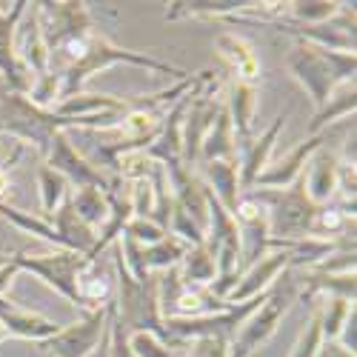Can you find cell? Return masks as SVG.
<instances>
[{
    "label": "cell",
    "mask_w": 357,
    "mask_h": 357,
    "mask_svg": "<svg viewBox=\"0 0 357 357\" xmlns=\"http://www.w3.org/2000/svg\"><path fill=\"white\" fill-rule=\"evenodd\" d=\"M114 63H132V66H140V69H149V72L172 75L177 80L192 75V72H183L177 66H169L163 61H155V57H149V54L117 46L103 32L92 29V32H86L83 38H77L66 49L49 54V75H54L57 80H61V103L80 95V89L89 77H92L95 72H100V69L114 66Z\"/></svg>",
    "instance_id": "obj_1"
},
{
    "label": "cell",
    "mask_w": 357,
    "mask_h": 357,
    "mask_svg": "<svg viewBox=\"0 0 357 357\" xmlns=\"http://www.w3.org/2000/svg\"><path fill=\"white\" fill-rule=\"evenodd\" d=\"M114 286H117V297H114V323L121 326L126 335H155L160 343L174 346L163 329V312H160V297H158V280L160 272H152L146 280H135L126 269V263L121 257V246L114 243ZM174 349H186V346H174Z\"/></svg>",
    "instance_id": "obj_2"
},
{
    "label": "cell",
    "mask_w": 357,
    "mask_h": 357,
    "mask_svg": "<svg viewBox=\"0 0 357 357\" xmlns=\"http://www.w3.org/2000/svg\"><path fill=\"white\" fill-rule=\"evenodd\" d=\"M286 66L294 75V80L306 89L312 103L320 109L332 98V92H337L343 83L354 80L357 57L349 52H329V49H320L314 43L297 40Z\"/></svg>",
    "instance_id": "obj_3"
},
{
    "label": "cell",
    "mask_w": 357,
    "mask_h": 357,
    "mask_svg": "<svg viewBox=\"0 0 357 357\" xmlns=\"http://www.w3.org/2000/svg\"><path fill=\"white\" fill-rule=\"evenodd\" d=\"M301 301V272L283 269L278 280L266 289L263 303L241 323V329L229 340V357H252L266 340H269L289 309Z\"/></svg>",
    "instance_id": "obj_4"
},
{
    "label": "cell",
    "mask_w": 357,
    "mask_h": 357,
    "mask_svg": "<svg viewBox=\"0 0 357 357\" xmlns=\"http://www.w3.org/2000/svg\"><path fill=\"white\" fill-rule=\"evenodd\" d=\"M243 197L266 212V220H269V234L275 241H303L312 231L314 215L320 206H314L306 195V181H303V172L301 177L286 186V189H249L243 192Z\"/></svg>",
    "instance_id": "obj_5"
},
{
    "label": "cell",
    "mask_w": 357,
    "mask_h": 357,
    "mask_svg": "<svg viewBox=\"0 0 357 357\" xmlns=\"http://www.w3.org/2000/svg\"><path fill=\"white\" fill-rule=\"evenodd\" d=\"M12 260L20 272H32L61 297H66L72 306L86 309L83 297H80V278L89 266H95V260H89L80 252H69V249L52 252V255H35V257L26 252H17V255H12Z\"/></svg>",
    "instance_id": "obj_6"
},
{
    "label": "cell",
    "mask_w": 357,
    "mask_h": 357,
    "mask_svg": "<svg viewBox=\"0 0 357 357\" xmlns=\"http://www.w3.org/2000/svg\"><path fill=\"white\" fill-rule=\"evenodd\" d=\"M220 83L212 77H206L195 92H192V100H189V109H186V117H183V129H181V160L186 169H197L200 163V146H203V137L206 132L212 129L215 117L223 106L220 95H218Z\"/></svg>",
    "instance_id": "obj_7"
},
{
    "label": "cell",
    "mask_w": 357,
    "mask_h": 357,
    "mask_svg": "<svg viewBox=\"0 0 357 357\" xmlns=\"http://www.w3.org/2000/svg\"><path fill=\"white\" fill-rule=\"evenodd\" d=\"M38 23L49 54L66 49L69 43L95 29L86 3H75V0H69V3H38Z\"/></svg>",
    "instance_id": "obj_8"
},
{
    "label": "cell",
    "mask_w": 357,
    "mask_h": 357,
    "mask_svg": "<svg viewBox=\"0 0 357 357\" xmlns=\"http://www.w3.org/2000/svg\"><path fill=\"white\" fill-rule=\"evenodd\" d=\"M106 323H109V309L100 306L95 312H89L80 323L63 326L54 337L38 343L46 354L52 357H92L95 349L100 346V337L106 332Z\"/></svg>",
    "instance_id": "obj_9"
},
{
    "label": "cell",
    "mask_w": 357,
    "mask_h": 357,
    "mask_svg": "<svg viewBox=\"0 0 357 357\" xmlns=\"http://www.w3.org/2000/svg\"><path fill=\"white\" fill-rule=\"evenodd\" d=\"M354 126V121H346L340 123L337 135L332 140H337L340 135H346L349 129ZM323 143L317 152L309 158L306 169H303V181H306V195L314 206H326L337 197V172H340V149L335 143Z\"/></svg>",
    "instance_id": "obj_10"
},
{
    "label": "cell",
    "mask_w": 357,
    "mask_h": 357,
    "mask_svg": "<svg viewBox=\"0 0 357 357\" xmlns=\"http://www.w3.org/2000/svg\"><path fill=\"white\" fill-rule=\"evenodd\" d=\"M234 223L241 231V263H237V275L249 272L257 260H263L272 252V234H269V220L260 206L249 203L246 197H241L234 209Z\"/></svg>",
    "instance_id": "obj_11"
},
{
    "label": "cell",
    "mask_w": 357,
    "mask_h": 357,
    "mask_svg": "<svg viewBox=\"0 0 357 357\" xmlns=\"http://www.w3.org/2000/svg\"><path fill=\"white\" fill-rule=\"evenodd\" d=\"M26 6H29L26 0H17L9 12L0 9V80L12 92H20V95H29V89L35 83V75L17 61V52H15V32L23 20Z\"/></svg>",
    "instance_id": "obj_12"
},
{
    "label": "cell",
    "mask_w": 357,
    "mask_h": 357,
    "mask_svg": "<svg viewBox=\"0 0 357 357\" xmlns=\"http://www.w3.org/2000/svg\"><path fill=\"white\" fill-rule=\"evenodd\" d=\"M286 121H289V112L278 114L275 121H272V126L266 129L260 137H257V135H252L249 140H234V152H237V177H241V192L255 189L260 172H263L266 166H269V155H272V149H275V143H278V135L283 132Z\"/></svg>",
    "instance_id": "obj_13"
},
{
    "label": "cell",
    "mask_w": 357,
    "mask_h": 357,
    "mask_svg": "<svg viewBox=\"0 0 357 357\" xmlns=\"http://www.w3.org/2000/svg\"><path fill=\"white\" fill-rule=\"evenodd\" d=\"M46 166L54 169V172H61L66 181L75 183L77 189L98 186L103 192L109 186V177L77 152V146L72 143V137L66 132H57L54 135V140L49 146V155H46Z\"/></svg>",
    "instance_id": "obj_14"
},
{
    "label": "cell",
    "mask_w": 357,
    "mask_h": 357,
    "mask_svg": "<svg viewBox=\"0 0 357 357\" xmlns=\"http://www.w3.org/2000/svg\"><path fill=\"white\" fill-rule=\"evenodd\" d=\"M340 123H343V121H340ZM340 123H335V126H329V129H323V132L306 137L303 143H297L283 160H278L275 166H266V169L260 172V177H257L255 186H257V189H286V186H291L297 177H301V172L306 169L309 158L317 152L323 143H329V140L337 135Z\"/></svg>",
    "instance_id": "obj_15"
},
{
    "label": "cell",
    "mask_w": 357,
    "mask_h": 357,
    "mask_svg": "<svg viewBox=\"0 0 357 357\" xmlns=\"http://www.w3.org/2000/svg\"><path fill=\"white\" fill-rule=\"evenodd\" d=\"M283 269H289V249H275V252H269L263 260H257L249 272L241 275L237 286L229 291L226 303H231V306H234V303H246V301H252V297L263 294L266 289H269V286L278 280V275H280Z\"/></svg>",
    "instance_id": "obj_16"
},
{
    "label": "cell",
    "mask_w": 357,
    "mask_h": 357,
    "mask_svg": "<svg viewBox=\"0 0 357 357\" xmlns=\"http://www.w3.org/2000/svg\"><path fill=\"white\" fill-rule=\"evenodd\" d=\"M0 326L6 329L9 337H20V340H32V343H43L49 337H54L63 329L61 323H52L40 314H32L20 306H15L12 301H6L0 294Z\"/></svg>",
    "instance_id": "obj_17"
},
{
    "label": "cell",
    "mask_w": 357,
    "mask_h": 357,
    "mask_svg": "<svg viewBox=\"0 0 357 357\" xmlns=\"http://www.w3.org/2000/svg\"><path fill=\"white\" fill-rule=\"evenodd\" d=\"M26 26L15 32V52H17V61L32 72L35 77L49 75V49L43 43L40 35V23H38V3H29L26 6Z\"/></svg>",
    "instance_id": "obj_18"
},
{
    "label": "cell",
    "mask_w": 357,
    "mask_h": 357,
    "mask_svg": "<svg viewBox=\"0 0 357 357\" xmlns=\"http://www.w3.org/2000/svg\"><path fill=\"white\" fill-rule=\"evenodd\" d=\"M223 106L229 112V121L234 129V140H249L255 135V112H257V86L229 80Z\"/></svg>",
    "instance_id": "obj_19"
},
{
    "label": "cell",
    "mask_w": 357,
    "mask_h": 357,
    "mask_svg": "<svg viewBox=\"0 0 357 357\" xmlns=\"http://www.w3.org/2000/svg\"><path fill=\"white\" fill-rule=\"evenodd\" d=\"M197 177L206 183V189L212 192V197L223 206L229 215H234L237 203H241L243 192H241V177H237V163L229 160H212V163H200Z\"/></svg>",
    "instance_id": "obj_20"
},
{
    "label": "cell",
    "mask_w": 357,
    "mask_h": 357,
    "mask_svg": "<svg viewBox=\"0 0 357 357\" xmlns=\"http://www.w3.org/2000/svg\"><path fill=\"white\" fill-rule=\"evenodd\" d=\"M215 46H218L220 57H223V61L229 63V69H231V80L255 83L257 86L263 66H260V57L255 54V49L246 40H241V38L231 35V32H220L215 38Z\"/></svg>",
    "instance_id": "obj_21"
},
{
    "label": "cell",
    "mask_w": 357,
    "mask_h": 357,
    "mask_svg": "<svg viewBox=\"0 0 357 357\" xmlns=\"http://www.w3.org/2000/svg\"><path fill=\"white\" fill-rule=\"evenodd\" d=\"M260 9L257 0H183V3H169L166 20H183V17H231L237 12Z\"/></svg>",
    "instance_id": "obj_22"
},
{
    "label": "cell",
    "mask_w": 357,
    "mask_h": 357,
    "mask_svg": "<svg viewBox=\"0 0 357 357\" xmlns=\"http://www.w3.org/2000/svg\"><path fill=\"white\" fill-rule=\"evenodd\" d=\"M212 160H229V163H237V152H234V129H231V121H229V112L226 106H220L218 117L212 129L206 132L203 137V146H200V163H212ZM197 163V166H200Z\"/></svg>",
    "instance_id": "obj_23"
},
{
    "label": "cell",
    "mask_w": 357,
    "mask_h": 357,
    "mask_svg": "<svg viewBox=\"0 0 357 357\" xmlns=\"http://www.w3.org/2000/svg\"><path fill=\"white\" fill-rule=\"evenodd\" d=\"M354 106H357V89H354V80L351 83H343L340 92H332V98L326 100L317 114L312 117V123H309V137L323 132V129H329L340 121H346V117L354 114Z\"/></svg>",
    "instance_id": "obj_24"
},
{
    "label": "cell",
    "mask_w": 357,
    "mask_h": 357,
    "mask_svg": "<svg viewBox=\"0 0 357 357\" xmlns=\"http://www.w3.org/2000/svg\"><path fill=\"white\" fill-rule=\"evenodd\" d=\"M189 249H192L189 243H183L181 237L166 231L158 243L143 246V269L152 275V272H166L172 266H181V260L186 257Z\"/></svg>",
    "instance_id": "obj_25"
},
{
    "label": "cell",
    "mask_w": 357,
    "mask_h": 357,
    "mask_svg": "<svg viewBox=\"0 0 357 357\" xmlns=\"http://www.w3.org/2000/svg\"><path fill=\"white\" fill-rule=\"evenodd\" d=\"M177 272H181L183 286H212L218 280V263L209 255V249L200 243L186 252V257L177 266Z\"/></svg>",
    "instance_id": "obj_26"
},
{
    "label": "cell",
    "mask_w": 357,
    "mask_h": 357,
    "mask_svg": "<svg viewBox=\"0 0 357 357\" xmlns=\"http://www.w3.org/2000/svg\"><path fill=\"white\" fill-rule=\"evenodd\" d=\"M72 206H75V212H77V218L89 226V229H100L103 223H106V218H109V203H106V197H103V192L98 189V186H83V189H77L75 195H72Z\"/></svg>",
    "instance_id": "obj_27"
},
{
    "label": "cell",
    "mask_w": 357,
    "mask_h": 357,
    "mask_svg": "<svg viewBox=\"0 0 357 357\" xmlns=\"http://www.w3.org/2000/svg\"><path fill=\"white\" fill-rule=\"evenodd\" d=\"M38 186H40V206H43V218H52V212L69 197V181L61 174L49 169L46 163L38 169Z\"/></svg>",
    "instance_id": "obj_28"
},
{
    "label": "cell",
    "mask_w": 357,
    "mask_h": 357,
    "mask_svg": "<svg viewBox=\"0 0 357 357\" xmlns=\"http://www.w3.org/2000/svg\"><path fill=\"white\" fill-rule=\"evenodd\" d=\"M340 6L343 3H335V0H294V3H289V20L301 26L326 23L340 12Z\"/></svg>",
    "instance_id": "obj_29"
},
{
    "label": "cell",
    "mask_w": 357,
    "mask_h": 357,
    "mask_svg": "<svg viewBox=\"0 0 357 357\" xmlns=\"http://www.w3.org/2000/svg\"><path fill=\"white\" fill-rule=\"evenodd\" d=\"M317 309H320V326H323V343H332V340H337L354 303L343 301V297H326Z\"/></svg>",
    "instance_id": "obj_30"
},
{
    "label": "cell",
    "mask_w": 357,
    "mask_h": 357,
    "mask_svg": "<svg viewBox=\"0 0 357 357\" xmlns=\"http://www.w3.org/2000/svg\"><path fill=\"white\" fill-rule=\"evenodd\" d=\"M129 346L135 351V357H183L189 351L186 349H174V346H166L160 343L155 335H146V332H137V335H129Z\"/></svg>",
    "instance_id": "obj_31"
},
{
    "label": "cell",
    "mask_w": 357,
    "mask_h": 357,
    "mask_svg": "<svg viewBox=\"0 0 357 357\" xmlns=\"http://www.w3.org/2000/svg\"><path fill=\"white\" fill-rule=\"evenodd\" d=\"M320 346H323V326H320V309L314 306L309 323L303 326L301 337H297V343L291 349V357H314Z\"/></svg>",
    "instance_id": "obj_32"
},
{
    "label": "cell",
    "mask_w": 357,
    "mask_h": 357,
    "mask_svg": "<svg viewBox=\"0 0 357 357\" xmlns=\"http://www.w3.org/2000/svg\"><path fill=\"white\" fill-rule=\"evenodd\" d=\"M123 234H129L132 241H137L140 246H152V243H158L160 237L166 234L160 226H155L152 220H143V218H132L129 223H126V229H123Z\"/></svg>",
    "instance_id": "obj_33"
},
{
    "label": "cell",
    "mask_w": 357,
    "mask_h": 357,
    "mask_svg": "<svg viewBox=\"0 0 357 357\" xmlns=\"http://www.w3.org/2000/svg\"><path fill=\"white\" fill-rule=\"evenodd\" d=\"M106 309H109V357H135L129 346V335L114 323V301L106 303Z\"/></svg>",
    "instance_id": "obj_34"
},
{
    "label": "cell",
    "mask_w": 357,
    "mask_h": 357,
    "mask_svg": "<svg viewBox=\"0 0 357 357\" xmlns=\"http://www.w3.org/2000/svg\"><path fill=\"white\" fill-rule=\"evenodd\" d=\"M152 203H155V195H152V183H149V177L135 181L132 183V209H135V218L149 220V215H152Z\"/></svg>",
    "instance_id": "obj_35"
},
{
    "label": "cell",
    "mask_w": 357,
    "mask_h": 357,
    "mask_svg": "<svg viewBox=\"0 0 357 357\" xmlns=\"http://www.w3.org/2000/svg\"><path fill=\"white\" fill-rule=\"evenodd\" d=\"M183 357H229V343L218 337H200V340H192Z\"/></svg>",
    "instance_id": "obj_36"
},
{
    "label": "cell",
    "mask_w": 357,
    "mask_h": 357,
    "mask_svg": "<svg viewBox=\"0 0 357 357\" xmlns=\"http://www.w3.org/2000/svg\"><path fill=\"white\" fill-rule=\"evenodd\" d=\"M337 343H340L346 351L357 354V309L349 312V317H346V323H343V329H340V335H337Z\"/></svg>",
    "instance_id": "obj_37"
},
{
    "label": "cell",
    "mask_w": 357,
    "mask_h": 357,
    "mask_svg": "<svg viewBox=\"0 0 357 357\" xmlns=\"http://www.w3.org/2000/svg\"><path fill=\"white\" fill-rule=\"evenodd\" d=\"M20 155H23V143H17V149L12 152V158H9L3 166H0V195L9 189V166H15V163L20 160Z\"/></svg>",
    "instance_id": "obj_38"
},
{
    "label": "cell",
    "mask_w": 357,
    "mask_h": 357,
    "mask_svg": "<svg viewBox=\"0 0 357 357\" xmlns=\"http://www.w3.org/2000/svg\"><path fill=\"white\" fill-rule=\"evenodd\" d=\"M314 357H357V354L346 351L337 340H332V343H323V346L317 349V354H314Z\"/></svg>",
    "instance_id": "obj_39"
},
{
    "label": "cell",
    "mask_w": 357,
    "mask_h": 357,
    "mask_svg": "<svg viewBox=\"0 0 357 357\" xmlns=\"http://www.w3.org/2000/svg\"><path fill=\"white\" fill-rule=\"evenodd\" d=\"M17 272H20V269L15 266V260H12V257H9L3 266H0V294H3V291L9 289V283H12V278H15Z\"/></svg>",
    "instance_id": "obj_40"
},
{
    "label": "cell",
    "mask_w": 357,
    "mask_h": 357,
    "mask_svg": "<svg viewBox=\"0 0 357 357\" xmlns=\"http://www.w3.org/2000/svg\"><path fill=\"white\" fill-rule=\"evenodd\" d=\"M95 357H109V323H106V332H103V337H100V346H98Z\"/></svg>",
    "instance_id": "obj_41"
},
{
    "label": "cell",
    "mask_w": 357,
    "mask_h": 357,
    "mask_svg": "<svg viewBox=\"0 0 357 357\" xmlns=\"http://www.w3.org/2000/svg\"><path fill=\"white\" fill-rule=\"evenodd\" d=\"M6 337H9V335H6V329H3V326H0V343H3Z\"/></svg>",
    "instance_id": "obj_42"
},
{
    "label": "cell",
    "mask_w": 357,
    "mask_h": 357,
    "mask_svg": "<svg viewBox=\"0 0 357 357\" xmlns=\"http://www.w3.org/2000/svg\"><path fill=\"white\" fill-rule=\"evenodd\" d=\"M6 260H9V257H3V255H0V266H3V263H6Z\"/></svg>",
    "instance_id": "obj_43"
},
{
    "label": "cell",
    "mask_w": 357,
    "mask_h": 357,
    "mask_svg": "<svg viewBox=\"0 0 357 357\" xmlns=\"http://www.w3.org/2000/svg\"><path fill=\"white\" fill-rule=\"evenodd\" d=\"M95 351H98V349H95ZM92 357H95V354H92Z\"/></svg>",
    "instance_id": "obj_44"
},
{
    "label": "cell",
    "mask_w": 357,
    "mask_h": 357,
    "mask_svg": "<svg viewBox=\"0 0 357 357\" xmlns=\"http://www.w3.org/2000/svg\"><path fill=\"white\" fill-rule=\"evenodd\" d=\"M0 146H3V143H0Z\"/></svg>",
    "instance_id": "obj_45"
}]
</instances>
